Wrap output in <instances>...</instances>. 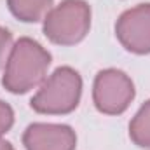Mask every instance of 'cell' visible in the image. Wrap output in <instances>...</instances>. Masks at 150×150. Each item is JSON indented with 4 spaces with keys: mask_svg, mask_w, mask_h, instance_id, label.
<instances>
[{
    "mask_svg": "<svg viewBox=\"0 0 150 150\" xmlns=\"http://www.w3.org/2000/svg\"><path fill=\"white\" fill-rule=\"evenodd\" d=\"M51 61V52L37 40L21 37L11 49L2 86L12 94H25L45 80Z\"/></svg>",
    "mask_w": 150,
    "mask_h": 150,
    "instance_id": "1",
    "label": "cell"
},
{
    "mask_svg": "<svg viewBox=\"0 0 150 150\" xmlns=\"http://www.w3.org/2000/svg\"><path fill=\"white\" fill-rule=\"evenodd\" d=\"M82 94V77L72 67H59L49 75L38 93L30 100V107L37 113L65 115L79 107Z\"/></svg>",
    "mask_w": 150,
    "mask_h": 150,
    "instance_id": "2",
    "label": "cell"
},
{
    "mask_svg": "<svg viewBox=\"0 0 150 150\" xmlns=\"http://www.w3.org/2000/svg\"><path fill=\"white\" fill-rule=\"evenodd\" d=\"M91 28V5L86 0H63L44 18V35L58 45H75Z\"/></svg>",
    "mask_w": 150,
    "mask_h": 150,
    "instance_id": "3",
    "label": "cell"
},
{
    "mask_svg": "<svg viewBox=\"0 0 150 150\" xmlns=\"http://www.w3.org/2000/svg\"><path fill=\"white\" fill-rule=\"evenodd\" d=\"M134 84L131 77L117 68L98 72L93 84L94 107L107 115H120L134 100Z\"/></svg>",
    "mask_w": 150,
    "mask_h": 150,
    "instance_id": "4",
    "label": "cell"
},
{
    "mask_svg": "<svg viewBox=\"0 0 150 150\" xmlns=\"http://www.w3.org/2000/svg\"><path fill=\"white\" fill-rule=\"evenodd\" d=\"M115 35L133 54H150V4L124 11L115 23Z\"/></svg>",
    "mask_w": 150,
    "mask_h": 150,
    "instance_id": "5",
    "label": "cell"
},
{
    "mask_svg": "<svg viewBox=\"0 0 150 150\" xmlns=\"http://www.w3.org/2000/svg\"><path fill=\"white\" fill-rule=\"evenodd\" d=\"M26 150H75L77 134L67 124H30L23 133Z\"/></svg>",
    "mask_w": 150,
    "mask_h": 150,
    "instance_id": "6",
    "label": "cell"
},
{
    "mask_svg": "<svg viewBox=\"0 0 150 150\" xmlns=\"http://www.w3.org/2000/svg\"><path fill=\"white\" fill-rule=\"evenodd\" d=\"M9 11L23 23L42 21L52 9V0H7Z\"/></svg>",
    "mask_w": 150,
    "mask_h": 150,
    "instance_id": "7",
    "label": "cell"
},
{
    "mask_svg": "<svg viewBox=\"0 0 150 150\" xmlns=\"http://www.w3.org/2000/svg\"><path fill=\"white\" fill-rule=\"evenodd\" d=\"M129 138L134 145L150 149V100L142 105L138 113L129 122Z\"/></svg>",
    "mask_w": 150,
    "mask_h": 150,
    "instance_id": "8",
    "label": "cell"
},
{
    "mask_svg": "<svg viewBox=\"0 0 150 150\" xmlns=\"http://www.w3.org/2000/svg\"><path fill=\"white\" fill-rule=\"evenodd\" d=\"M11 49H12V33L7 28L0 26V68L7 65Z\"/></svg>",
    "mask_w": 150,
    "mask_h": 150,
    "instance_id": "9",
    "label": "cell"
},
{
    "mask_svg": "<svg viewBox=\"0 0 150 150\" xmlns=\"http://www.w3.org/2000/svg\"><path fill=\"white\" fill-rule=\"evenodd\" d=\"M14 124V110L11 108L9 103L0 100V136L5 134Z\"/></svg>",
    "mask_w": 150,
    "mask_h": 150,
    "instance_id": "10",
    "label": "cell"
},
{
    "mask_svg": "<svg viewBox=\"0 0 150 150\" xmlns=\"http://www.w3.org/2000/svg\"><path fill=\"white\" fill-rule=\"evenodd\" d=\"M0 150H14V147H12L9 142H5V140H0Z\"/></svg>",
    "mask_w": 150,
    "mask_h": 150,
    "instance_id": "11",
    "label": "cell"
}]
</instances>
